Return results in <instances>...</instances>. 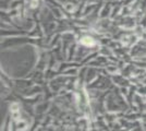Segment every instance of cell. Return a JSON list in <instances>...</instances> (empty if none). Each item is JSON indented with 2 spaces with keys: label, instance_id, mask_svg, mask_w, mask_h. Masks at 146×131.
Wrapping results in <instances>:
<instances>
[{
  "label": "cell",
  "instance_id": "6da1fadb",
  "mask_svg": "<svg viewBox=\"0 0 146 131\" xmlns=\"http://www.w3.org/2000/svg\"><path fill=\"white\" fill-rule=\"evenodd\" d=\"M82 43L83 44H86V45H93L94 42L92 41V38H88V37H85L82 39Z\"/></svg>",
  "mask_w": 146,
  "mask_h": 131
}]
</instances>
